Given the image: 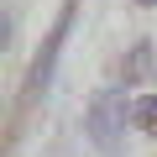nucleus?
<instances>
[{
  "instance_id": "1",
  "label": "nucleus",
  "mask_w": 157,
  "mask_h": 157,
  "mask_svg": "<svg viewBox=\"0 0 157 157\" xmlns=\"http://www.w3.org/2000/svg\"><path fill=\"white\" fill-rule=\"evenodd\" d=\"M126 121H131V110H126V94H121V89H94L84 126H89V136H94V147H100L105 157L121 147V136H126Z\"/></svg>"
},
{
  "instance_id": "2",
  "label": "nucleus",
  "mask_w": 157,
  "mask_h": 157,
  "mask_svg": "<svg viewBox=\"0 0 157 157\" xmlns=\"http://www.w3.org/2000/svg\"><path fill=\"white\" fill-rule=\"evenodd\" d=\"M68 21H73V0H68V6L58 11L52 32H47V42H42V52H37L32 73H26V89H32V94H42V89L52 84V63H58V47H63V37H68Z\"/></svg>"
},
{
  "instance_id": "3",
  "label": "nucleus",
  "mask_w": 157,
  "mask_h": 157,
  "mask_svg": "<svg viewBox=\"0 0 157 157\" xmlns=\"http://www.w3.org/2000/svg\"><path fill=\"white\" fill-rule=\"evenodd\" d=\"M152 68H157L152 42H136V47H131V58H126V84H147V78H152Z\"/></svg>"
},
{
  "instance_id": "4",
  "label": "nucleus",
  "mask_w": 157,
  "mask_h": 157,
  "mask_svg": "<svg viewBox=\"0 0 157 157\" xmlns=\"http://www.w3.org/2000/svg\"><path fill=\"white\" fill-rule=\"evenodd\" d=\"M131 126H136L141 136H152V141H157V94H141V100L131 105Z\"/></svg>"
},
{
  "instance_id": "5",
  "label": "nucleus",
  "mask_w": 157,
  "mask_h": 157,
  "mask_svg": "<svg viewBox=\"0 0 157 157\" xmlns=\"http://www.w3.org/2000/svg\"><path fill=\"white\" fill-rule=\"evenodd\" d=\"M136 6H157V0H136Z\"/></svg>"
}]
</instances>
